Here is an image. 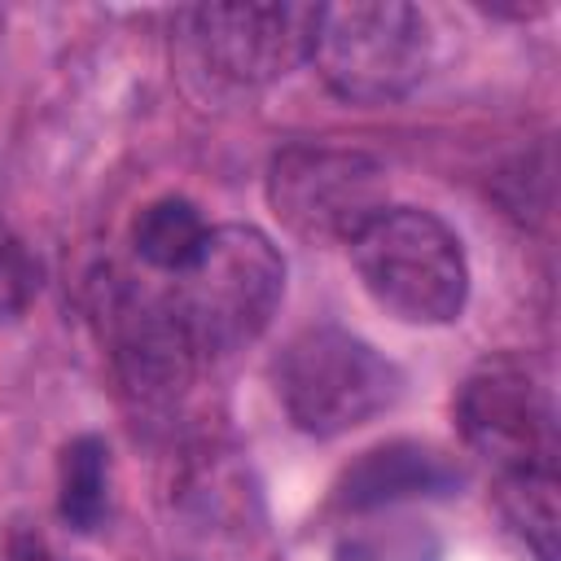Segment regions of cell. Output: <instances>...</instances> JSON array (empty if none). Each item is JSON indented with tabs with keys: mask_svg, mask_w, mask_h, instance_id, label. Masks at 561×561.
<instances>
[{
	"mask_svg": "<svg viewBox=\"0 0 561 561\" xmlns=\"http://www.w3.org/2000/svg\"><path fill=\"white\" fill-rule=\"evenodd\" d=\"M351 259L373 302L403 324H451L469 302L465 245L430 210L386 206L351 241Z\"/></svg>",
	"mask_w": 561,
	"mask_h": 561,
	"instance_id": "obj_2",
	"label": "cell"
},
{
	"mask_svg": "<svg viewBox=\"0 0 561 561\" xmlns=\"http://www.w3.org/2000/svg\"><path fill=\"white\" fill-rule=\"evenodd\" d=\"M333 561H443V539L421 517H386L346 535Z\"/></svg>",
	"mask_w": 561,
	"mask_h": 561,
	"instance_id": "obj_12",
	"label": "cell"
},
{
	"mask_svg": "<svg viewBox=\"0 0 561 561\" xmlns=\"http://www.w3.org/2000/svg\"><path fill=\"white\" fill-rule=\"evenodd\" d=\"M267 202L302 241L351 245L386 210V171L364 149L289 145L272 158Z\"/></svg>",
	"mask_w": 561,
	"mask_h": 561,
	"instance_id": "obj_6",
	"label": "cell"
},
{
	"mask_svg": "<svg viewBox=\"0 0 561 561\" xmlns=\"http://www.w3.org/2000/svg\"><path fill=\"white\" fill-rule=\"evenodd\" d=\"M272 373L285 416L316 438L359 430L390 412L403 394L399 364L337 324H311L289 337Z\"/></svg>",
	"mask_w": 561,
	"mask_h": 561,
	"instance_id": "obj_3",
	"label": "cell"
},
{
	"mask_svg": "<svg viewBox=\"0 0 561 561\" xmlns=\"http://www.w3.org/2000/svg\"><path fill=\"white\" fill-rule=\"evenodd\" d=\"M460 486H465V469L443 447L416 438H390L359 451V460L337 482V504L355 513H373L403 500L451 495Z\"/></svg>",
	"mask_w": 561,
	"mask_h": 561,
	"instance_id": "obj_9",
	"label": "cell"
},
{
	"mask_svg": "<svg viewBox=\"0 0 561 561\" xmlns=\"http://www.w3.org/2000/svg\"><path fill=\"white\" fill-rule=\"evenodd\" d=\"M101 329L110 337L123 386L140 399H171L188 386L197 351L184 337L167 294L140 289L127 276L101 280Z\"/></svg>",
	"mask_w": 561,
	"mask_h": 561,
	"instance_id": "obj_8",
	"label": "cell"
},
{
	"mask_svg": "<svg viewBox=\"0 0 561 561\" xmlns=\"http://www.w3.org/2000/svg\"><path fill=\"white\" fill-rule=\"evenodd\" d=\"M456 421L465 443L486 456L504 478L552 473L557 465V403L548 373L526 355L482 359L460 394Z\"/></svg>",
	"mask_w": 561,
	"mask_h": 561,
	"instance_id": "obj_5",
	"label": "cell"
},
{
	"mask_svg": "<svg viewBox=\"0 0 561 561\" xmlns=\"http://www.w3.org/2000/svg\"><path fill=\"white\" fill-rule=\"evenodd\" d=\"M504 513L535 548L539 561H557V478L552 473H513L504 478Z\"/></svg>",
	"mask_w": 561,
	"mask_h": 561,
	"instance_id": "obj_13",
	"label": "cell"
},
{
	"mask_svg": "<svg viewBox=\"0 0 561 561\" xmlns=\"http://www.w3.org/2000/svg\"><path fill=\"white\" fill-rule=\"evenodd\" d=\"M39 289V259L18 245V241H0V320L18 316Z\"/></svg>",
	"mask_w": 561,
	"mask_h": 561,
	"instance_id": "obj_14",
	"label": "cell"
},
{
	"mask_svg": "<svg viewBox=\"0 0 561 561\" xmlns=\"http://www.w3.org/2000/svg\"><path fill=\"white\" fill-rule=\"evenodd\" d=\"M285 294V259L254 224L210 228L197 259L171 276L167 302L202 355H232L254 342Z\"/></svg>",
	"mask_w": 561,
	"mask_h": 561,
	"instance_id": "obj_1",
	"label": "cell"
},
{
	"mask_svg": "<svg viewBox=\"0 0 561 561\" xmlns=\"http://www.w3.org/2000/svg\"><path fill=\"white\" fill-rule=\"evenodd\" d=\"M206 232H210V224L202 219V210H197L188 197H158V202H149V206L136 215V224H131V245H136V254H140L153 272L180 276V272L197 259Z\"/></svg>",
	"mask_w": 561,
	"mask_h": 561,
	"instance_id": "obj_11",
	"label": "cell"
},
{
	"mask_svg": "<svg viewBox=\"0 0 561 561\" xmlns=\"http://www.w3.org/2000/svg\"><path fill=\"white\" fill-rule=\"evenodd\" d=\"M202 57L237 83H272L311 57L320 4L298 0H237L188 13Z\"/></svg>",
	"mask_w": 561,
	"mask_h": 561,
	"instance_id": "obj_7",
	"label": "cell"
},
{
	"mask_svg": "<svg viewBox=\"0 0 561 561\" xmlns=\"http://www.w3.org/2000/svg\"><path fill=\"white\" fill-rule=\"evenodd\" d=\"M430 22L403 0L320 4L311 61L320 79L355 105L408 96L430 70Z\"/></svg>",
	"mask_w": 561,
	"mask_h": 561,
	"instance_id": "obj_4",
	"label": "cell"
},
{
	"mask_svg": "<svg viewBox=\"0 0 561 561\" xmlns=\"http://www.w3.org/2000/svg\"><path fill=\"white\" fill-rule=\"evenodd\" d=\"M57 513L70 530L88 535L110 513V447L96 434H79L57 460Z\"/></svg>",
	"mask_w": 561,
	"mask_h": 561,
	"instance_id": "obj_10",
	"label": "cell"
},
{
	"mask_svg": "<svg viewBox=\"0 0 561 561\" xmlns=\"http://www.w3.org/2000/svg\"><path fill=\"white\" fill-rule=\"evenodd\" d=\"M4 557L9 561H53L48 548H44V539L35 530H13L9 543H4Z\"/></svg>",
	"mask_w": 561,
	"mask_h": 561,
	"instance_id": "obj_15",
	"label": "cell"
}]
</instances>
